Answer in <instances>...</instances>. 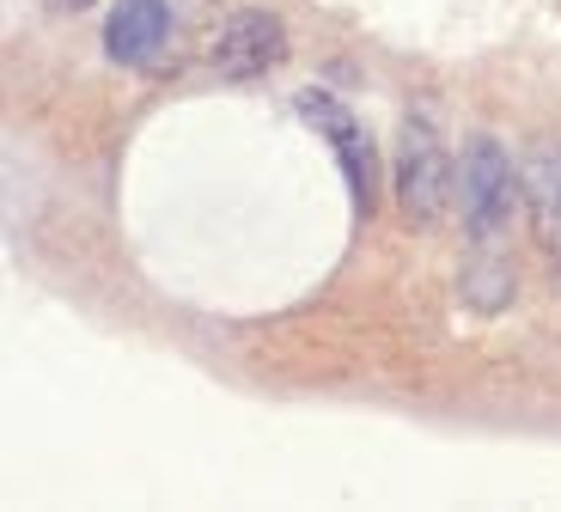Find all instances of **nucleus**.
I'll return each instance as SVG.
<instances>
[{"label":"nucleus","mask_w":561,"mask_h":512,"mask_svg":"<svg viewBox=\"0 0 561 512\" xmlns=\"http://www.w3.org/2000/svg\"><path fill=\"white\" fill-rule=\"evenodd\" d=\"M397 202L415 226H439L458 208V171H451L446 147H439L434 116L421 111L403 123V159H397Z\"/></svg>","instance_id":"f257e3e1"},{"label":"nucleus","mask_w":561,"mask_h":512,"mask_svg":"<svg viewBox=\"0 0 561 512\" xmlns=\"http://www.w3.org/2000/svg\"><path fill=\"white\" fill-rule=\"evenodd\" d=\"M519 202H525V183H519V171L506 166V152L494 147V140H470L463 171H458V214H463V226H470V238H477V244H494Z\"/></svg>","instance_id":"f03ea898"},{"label":"nucleus","mask_w":561,"mask_h":512,"mask_svg":"<svg viewBox=\"0 0 561 512\" xmlns=\"http://www.w3.org/2000/svg\"><path fill=\"white\" fill-rule=\"evenodd\" d=\"M280 56H287V31H280L275 13H232L226 31L214 37V68H220L226 80H256V73H268Z\"/></svg>","instance_id":"7ed1b4c3"},{"label":"nucleus","mask_w":561,"mask_h":512,"mask_svg":"<svg viewBox=\"0 0 561 512\" xmlns=\"http://www.w3.org/2000/svg\"><path fill=\"white\" fill-rule=\"evenodd\" d=\"M171 43V7L165 0H116V13L104 19V56L123 68H147Z\"/></svg>","instance_id":"20e7f679"},{"label":"nucleus","mask_w":561,"mask_h":512,"mask_svg":"<svg viewBox=\"0 0 561 512\" xmlns=\"http://www.w3.org/2000/svg\"><path fill=\"white\" fill-rule=\"evenodd\" d=\"M299 116H306V123H318L323 135H330V147H336L342 171H348L354 202H360V214H366V208H373V152H366L360 123H354V116L342 111L330 92H299Z\"/></svg>","instance_id":"39448f33"},{"label":"nucleus","mask_w":561,"mask_h":512,"mask_svg":"<svg viewBox=\"0 0 561 512\" xmlns=\"http://www.w3.org/2000/svg\"><path fill=\"white\" fill-rule=\"evenodd\" d=\"M525 183V214H531V232L543 250H561V147H537L519 166Z\"/></svg>","instance_id":"423d86ee"},{"label":"nucleus","mask_w":561,"mask_h":512,"mask_svg":"<svg viewBox=\"0 0 561 512\" xmlns=\"http://www.w3.org/2000/svg\"><path fill=\"white\" fill-rule=\"evenodd\" d=\"M43 7H56V13H80V7H92V0H43Z\"/></svg>","instance_id":"0eeeda50"}]
</instances>
